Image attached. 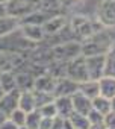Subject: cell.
Segmentation results:
<instances>
[{
    "instance_id": "e0dca14e",
    "label": "cell",
    "mask_w": 115,
    "mask_h": 129,
    "mask_svg": "<svg viewBox=\"0 0 115 129\" xmlns=\"http://www.w3.org/2000/svg\"><path fill=\"white\" fill-rule=\"evenodd\" d=\"M15 82H17L18 91H29V90H33L35 76L29 72H20L15 75Z\"/></svg>"
},
{
    "instance_id": "e575fe53",
    "label": "cell",
    "mask_w": 115,
    "mask_h": 129,
    "mask_svg": "<svg viewBox=\"0 0 115 129\" xmlns=\"http://www.w3.org/2000/svg\"><path fill=\"white\" fill-rule=\"evenodd\" d=\"M3 15H6V8L5 5H0V17H3Z\"/></svg>"
},
{
    "instance_id": "7c38bea8",
    "label": "cell",
    "mask_w": 115,
    "mask_h": 129,
    "mask_svg": "<svg viewBox=\"0 0 115 129\" xmlns=\"http://www.w3.org/2000/svg\"><path fill=\"white\" fill-rule=\"evenodd\" d=\"M71 102H73V109L74 112L83 114L86 115L91 109H92V100L89 97H86L85 94H82L80 91H76L71 96Z\"/></svg>"
},
{
    "instance_id": "ab89813d",
    "label": "cell",
    "mask_w": 115,
    "mask_h": 129,
    "mask_svg": "<svg viewBox=\"0 0 115 129\" xmlns=\"http://www.w3.org/2000/svg\"><path fill=\"white\" fill-rule=\"evenodd\" d=\"M59 2H61V3L64 5V3H67V2H70V0H59Z\"/></svg>"
},
{
    "instance_id": "ac0fdd59",
    "label": "cell",
    "mask_w": 115,
    "mask_h": 129,
    "mask_svg": "<svg viewBox=\"0 0 115 129\" xmlns=\"http://www.w3.org/2000/svg\"><path fill=\"white\" fill-rule=\"evenodd\" d=\"M18 108L24 112H30L35 108V99H33V91H20V97H18Z\"/></svg>"
},
{
    "instance_id": "44dd1931",
    "label": "cell",
    "mask_w": 115,
    "mask_h": 129,
    "mask_svg": "<svg viewBox=\"0 0 115 129\" xmlns=\"http://www.w3.org/2000/svg\"><path fill=\"white\" fill-rule=\"evenodd\" d=\"M68 120L71 121V124H73L74 129H89V126H91V123H89V120H88L86 115L79 114V112H74V111L68 117Z\"/></svg>"
},
{
    "instance_id": "6da1fadb",
    "label": "cell",
    "mask_w": 115,
    "mask_h": 129,
    "mask_svg": "<svg viewBox=\"0 0 115 129\" xmlns=\"http://www.w3.org/2000/svg\"><path fill=\"white\" fill-rule=\"evenodd\" d=\"M82 55L83 56H92V55H106L112 49V38L107 32L98 30L92 34L89 38L83 40L82 43Z\"/></svg>"
},
{
    "instance_id": "d590c367",
    "label": "cell",
    "mask_w": 115,
    "mask_h": 129,
    "mask_svg": "<svg viewBox=\"0 0 115 129\" xmlns=\"http://www.w3.org/2000/svg\"><path fill=\"white\" fill-rule=\"evenodd\" d=\"M109 100H110V111L115 112V96H113L112 99H109Z\"/></svg>"
},
{
    "instance_id": "277c9868",
    "label": "cell",
    "mask_w": 115,
    "mask_h": 129,
    "mask_svg": "<svg viewBox=\"0 0 115 129\" xmlns=\"http://www.w3.org/2000/svg\"><path fill=\"white\" fill-rule=\"evenodd\" d=\"M39 3H41V0H9L5 5V8H6L8 15L20 20L32 14L33 11L39 9Z\"/></svg>"
},
{
    "instance_id": "8fae6325",
    "label": "cell",
    "mask_w": 115,
    "mask_h": 129,
    "mask_svg": "<svg viewBox=\"0 0 115 129\" xmlns=\"http://www.w3.org/2000/svg\"><path fill=\"white\" fill-rule=\"evenodd\" d=\"M68 24L67 18L64 15H53L50 17L44 24H42V30H44V37H50V35H54L57 34L61 29H64L65 26Z\"/></svg>"
},
{
    "instance_id": "7402d4cb",
    "label": "cell",
    "mask_w": 115,
    "mask_h": 129,
    "mask_svg": "<svg viewBox=\"0 0 115 129\" xmlns=\"http://www.w3.org/2000/svg\"><path fill=\"white\" fill-rule=\"evenodd\" d=\"M32 91H33V99H35V108L36 109L54 100L53 93H45V91H38V90H32Z\"/></svg>"
},
{
    "instance_id": "8d00e7d4",
    "label": "cell",
    "mask_w": 115,
    "mask_h": 129,
    "mask_svg": "<svg viewBox=\"0 0 115 129\" xmlns=\"http://www.w3.org/2000/svg\"><path fill=\"white\" fill-rule=\"evenodd\" d=\"M6 118H8V117H6V115H5V114L2 112V111H0V124H2V123H3V121L6 120Z\"/></svg>"
},
{
    "instance_id": "4fadbf2b",
    "label": "cell",
    "mask_w": 115,
    "mask_h": 129,
    "mask_svg": "<svg viewBox=\"0 0 115 129\" xmlns=\"http://www.w3.org/2000/svg\"><path fill=\"white\" fill-rule=\"evenodd\" d=\"M54 84H56V78L45 72V73H42V75H39V76L35 78L33 90L45 91V93H53V90H54Z\"/></svg>"
},
{
    "instance_id": "f546056e",
    "label": "cell",
    "mask_w": 115,
    "mask_h": 129,
    "mask_svg": "<svg viewBox=\"0 0 115 129\" xmlns=\"http://www.w3.org/2000/svg\"><path fill=\"white\" fill-rule=\"evenodd\" d=\"M50 129H64V117H59V115L53 117V121H51V127Z\"/></svg>"
},
{
    "instance_id": "5bb4252c",
    "label": "cell",
    "mask_w": 115,
    "mask_h": 129,
    "mask_svg": "<svg viewBox=\"0 0 115 129\" xmlns=\"http://www.w3.org/2000/svg\"><path fill=\"white\" fill-rule=\"evenodd\" d=\"M54 106H56V112L59 117L68 118L73 114V102H71V96H59L54 97Z\"/></svg>"
},
{
    "instance_id": "2e32d148",
    "label": "cell",
    "mask_w": 115,
    "mask_h": 129,
    "mask_svg": "<svg viewBox=\"0 0 115 129\" xmlns=\"http://www.w3.org/2000/svg\"><path fill=\"white\" fill-rule=\"evenodd\" d=\"M98 90H100V96L106 99H112L115 96V78L103 76L101 79H98Z\"/></svg>"
},
{
    "instance_id": "4dcf8cb0",
    "label": "cell",
    "mask_w": 115,
    "mask_h": 129,
    "mask_svg": "<svg viewBox=\"0 0 115 129\" xmlns=\"http://www.w3.org/2000/svg\"><path fill=\"white\" fill-rule=\"evenodd\" d=\"M0 129H18V126H17L11 118H6L2 124H0Z\"/></svg>"
},
{
    "instance_id": "7a4b0ae2",
    "label": "cell",
    "mask_w": 115,
    "mask_h": 129,
    "mask_svg": "<svg viewBox=\"0 0 115 129\" xmlns=\"http://www.w3.org/2000/svg\"><path fill=\"white\" fill-rule=\"evenodd\" d=\"M68 24H70V29H71L74 38H76L77 41H80V43H82L83 40L89 38L92 34L101 30L100 27H95L94 23H92L88 17H85V15H74Z\"/></svg>"
},
{
    "instance_id": "74e56055",
    "label": "cell",
    "mask_w": 115,
    "mask_h": 129,
    "mask_svg": "<svg viewBox=\"0 0 115 129\" xmlns=\"http://www.w3.org/2000/svg\"><path fill=\"white\" fill-rule=\"evenodd\" d=\"M9 2V0H0V5H6Z\"/></svg>"
},
{
    "instance_id": "f1b7e54d",
    "label": "cell",
    "mask_w": 115,
    "mask_h": 129,
    "mask_svg": "<svg viewBox=\"0 0 115 129\" xmlns=\"http://www.w3.org/2000/svg\"><path fill=\"white\" fill-rule=\"evenodd\" d=\"M103 124L106 126V129H115V112L113 111H109L107 114H104Z\"/></svg>"
},
{
    "instance_id": "484cf974",
    "label": "cell",
    "mask_w": 115,
    "mask_h": 129,
    "mask_svg": "<svg viewBox=\"0 0 115 129\" xmlns=\"http://www.w3.org/2000/svg\"><path fill=\"white\" fill-rule=\"evenodd\" d=\"M38 111H39V114L42 117H48V118H53V117L57 115L56 106H54V100L50 102V103H47V105H44V106H41V108H38Z\"/></svg>"
},
{
    "instance_id": "4316f807",
    "label": "cell",
    "mask_w": 115,
    "mask_h": 129,
    "mask_svg": "<svg viewBox=\"0 0 115 129\" xmlns=\"http://www.w3.org/2000/svg\"><path fill=\"white\" fill-rule=\"evenodd\" d=\"M8 118H11L17 126H23L24 121H26V112L21 111L20 108H17V109H14V111L8 115Z\"/></svg>"
},
{
    "instance_id": "5b68a950",
    "label": "cell",
    "mask_w": 115,
    "mask_h": 129,
    "mask_svg": "<svg viewBox=\"0 0 115 129\" xmlns=\"http://www.w3.org/2000/svg\"><path fill=\"white\" fill-rule=\"evenodd\" d=\"M65 76L73 79L74 82L80 84L88 81V73H86V67H85V56L80 55L71 61L67 62V69H65Z\"/></svg>"
},
{
    "instance_id": "1f68e13d",
    "label": "cell",
    "mask_w": 115,
    "mask_h": 129,
    "mask_svg": "<svg viewBox=\"0 0 115 129\" xmlns=\"http://www.w3.org/2000/svg\"><path fill=\"white\" fill-rule=\"evenodd\" d=\"M51 121H53V118L42 117V118H41V123H39V127H38V129H50V127H51Z\"/></svg>"
},
{
    "instance_id": "ffe728a7",
    "label": "cell",
    "mask_w": 115,
    "mask_h": 129,
    "mask_svg": "<svg viewBox=\"0 0 115 129\" xmlns=\"http://www.w3.org/2000/svg\"><path fill=\"white\" fill-rule=\"evenodd\" d=\"M79 91L92 100L94 97H97V96L100 94L98 81H91V79H88V81H85V82H80V84H79Z\"/></svg>"
},
{
    "instance_id": "9a60e30c",
    "label": "cell",
    "mask_w": 115,
    "mask_h": 129,
    "mask_svg": "<svg viewBox=\"0 0 115 129\" xmlns=\"http://www.w3.org/2000/svg\"><path fill=\"white\" fill-rule=\"evenodd\" d=\"M18 27H20V20L18 18L11 17L8 14L3 15V17H0V38L9 35L11 32L17 30Z\"/></svg>"
},
{
    "instance_id": "f35d334b",
    "label": "cell",
    "mask_w": 115,
    "mask_h": 129,
    "mask_svg": "<svg viewBox=\"0 0 115 129\" xmlns=\"http://www.w3.org/2000/svg\"><path fill=\"white\" fill-rule=\"evenodd\" d=\"M18 129H29V127H27V126H24V124H23V126H18Z\"/></svg>"
},
{
    "instance_id": "d6a6232c",
    "label": "cell",
    "mask_w": 115,
    "mask_h": 129,
    "mask_svg": "<svg viewBox=\"0 0 115 129\" xmlns=\"http://www.w3.org/2000/svg\"><path fill=\"white\" fill-rule=\"evenodd\" d=\"M64 129H74L73 124H71V121L68 118H64Z\"/></svg>"
},
{
    "instance_id": "8992f818",
    "label": "cell",
    "mask_w": 115,
    "mask_h": 129,
    "mask_svg": "<svg viewBox=\"0 0 115 129\" xmlns=\"http://www.w3.org/2000/svg\"><path fill=\"white\" fill-rule=\"evenodd\" d=\"M97 21L103 27H115V0H101L98 3Z\"/></svg>"
},
{
    "instance_id": "d4e9b609",
    "label": "cell",
    "mask_w": 115,
    "mask_h": 129,
    "mask_svg": "<svg viewBox=\"0 0 115 129\" xmlns=\"http://www.w3.org/2000/svg\"><path fill=\"white\" fill-rule=\"evenodd\" d=\"M41 118H42V115L39 114L38 109H33L30 112H26L24 126H27L29 129H38L39 127V123H41Z\"/></svg>"
},
{
    "instance_id": "60d3db41",
    "label": "cell",
    "mask_w": 115,
    "mask_h": 129,
    "mask_svg": "<svg viewBox=\"0 0 115 129\" xmlns=\"http://www.w3.org/2000/svg\"><path fill=\"white\" fill-rule=\"evenodd\" d=\"M3 94H5V93H3V90H2V87H0V97H2Z\"/></svg>"
},
{
    "instance_id": "9c48e42d",
    "label": "cell",
    "mask_w": 115,
    "mask_h": 129,
    "mask_svg": "<svg viewBox=\"0 0 115 129\" xmlns=\"http://www.w3.org/2000/svg\"><path fill=\"white\" fill-rule=\"evenodd\" d=\"M18 97H20V91L18 90H12L9 93H5L0 97V111H2L6 117L18 108Z\"/></svg>"
},
{
    "instance_id": "d6986e66",
    "label": "cell",
    "mask_w": 115,
    "mask_h": 129,
    "mask_svg": "<svg viewBox=\"0 0 115 129\" xmlns=\"http://www.w3.org/2000/svg\"><path fill=\"white\" fill-rule=\"evenodd\" d=\"M0 87L3 93H9L12 90H17V82H15V73L11 70L0 72Z\"/></svg>"
},
{
    "instance_id": "ba28073f",
    "label": "cell",
    "mask_w": 115,
    "mask_h": 129,
    "mask_svg": "<svg viewBox=\"0 0 115 129\" xmlns=\"http://www.w3.org/2000/svg\"><path fill=\"white\" fill-rule=\"evenodd\" d=\"M76 91H79V84L74 82L73 79L62 76V78H56L53 96L59 97V96H73Z\"/></svg>"
},
{
    "instance_id": "603a6c76",
    "label": "cell",
    "mask_w": 115,
    "mask_h": 129,
    "mask_svg": "<svg viewBox=\"0 0 115 129\" xmlns=\"http://www.w3.org/2000/svg\"><path fill=\"white\" fill-rule=\"evenodd\" d=\"M104 76L115 78V47H112L106 53V59H104Z\"/></svg>"
},
{
    "instance_id": "3957f363",
    "label": "cell",
    "mask_w": 115,
    "mask_h": 129,
    "mask_svg": "<svg viewBox=\"0 0 115 129\" xmlns=\"http://www.w3.org/2000/svg\"><path fill=\"white\" fill-rule=\"evenodd\" d=\"M51 55H53V61L68 62L82 55V44H80V41H76V40L56 44L51 47Z\"/></svg>"
},
{
    "instance_id": "836d02e7",
    "label": "cell",
    "mask_w": 115,
    "mask_h": 129,
    "mask_svg": "<svg viewBox=\"0 0 115 129\" xmlns=\"http://www.w3.org/2000/svg\"><path fill=\"white\" fill-rule=\"evenodd\" d=\"M89 129H106V126L103 123H100V124H91Z\"/></svg>"
},
{
    "instance_id": "52a82bcc",
    "label": "cell",
    "mask_w": 115,
    "mask_h": 129,
    "mask_svg": "<svg viewBox=\"0 0 115 129\" xmlns=\"http://www.w3.org/2000/svg\"><path fill=\"white\" fill-rule=\"evenodd\" d=\"M104 59L106 55L85 56V67H86L88 78L91 81H98L104 76Z\"/></svg>"
},
{
    "instance_id": "30bf717a",
    "label": "cell",
    "mask_w": 115,
    "mask_h": 129,
    "mask_svg": "<svg viewBox=\"0 0 115 129\" xmlns=\"http://www.w3.org/2000/svg\"><path fill=\"white\" fill-rule=\"evenodd\" d=\"M20 32L30 43L38 44V43L44 41V30H42V26H39V24H29V23L20 24Z\"/></svg>"
},
{
    "instance_id": "83f0119b",
    "label": "cell",
    "mask_w": 115,
    "mask_h": 129,
    "mask_svg": "<svg viewBox=\"0 0 115 129\" xmlns=\"http://www.w3.org/2000/svg\"><path fill=\"white\" fill-rule=\"evenodd\" d=\"M86 117H88V120H89L91 124H100V123H103V118H104V115L101 112L95 111V109H91L86 114Z\"/></svg>"
},
{
    "instance_id": "cb8c5ba5",
    "label": "cell",
    "mask_w": 115,
    "mask_h": 129,
    "mask_svg": "<svg viewBox=\"0 0 115 129\" xmlns=\"http://www.w3.org/2000/svg\"><path fill=\"white\" fill-rule=\"evenodd\" d=\"M92 109H95V111H98V112H101L104 115V114H107L110 111V100L98 94L97 97L92 99Z\"/></svg>"
}]
</instances>
